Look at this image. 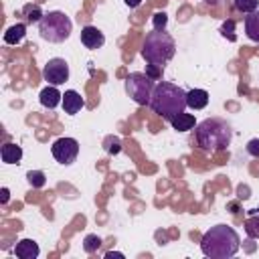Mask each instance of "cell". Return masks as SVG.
Returning <instances> with one entry per match:
<instances>
[{
    "mask_svg": "<svg viewBox=\"0 0 259 259\" xmlns=\"http://www.w3.org/2000/svg\"><path fill=\"white\" fill-rule=\"evenodd\" d=\"M241 247V239L237 231L229 225L210 227L200 239V251L210 259H227L233 257Z\"/></svg>",
    "mask_w": 259,
    "mask_h": 259,
    "instance_id": "cell-1",
    "label": "cell"
},
{
    "mask_svg": "<svg viewBox=\"0 0 259 259\" xmlns=\"http://www.w3.org/2000/svg\"><path fill=\"white\" fill-rule=\"evenodd\" d=\"M150 107L162 119L170 121L172 117H176L178 113H182L188 107L186 105V91L174 83L160 81V83H156V87L152 91Z\"/></svg>",
    "mask_w": 259,
    "mask_h": 259,
    "instance_id": "cell-2",
    "label": "cell"
},
{
    "mask_svg": "<svg viewBox=\"0 0 259 259\" xmlns=\"http://www.w3.org/2000/svg\"><path fill=\"white\" fill-rule=\"evenodd\" d=\"M196 144L204 152H223L231 146L233 130L227 123V119L221 117H206L200 123L194 125Z\"/></svg>",
    "mask_w": 259,
    "mask_h": 259,
    "instance_id": "cell-3",
    "label": "cell"
},
{
    "mask_svg": "<svg viewBox=\"0 0 259 259\" xmlns=\"http://www.w3.org/2000/svg\"><path fill=\"white\" fill-rule=\"evenodd\" d=\"M176 53V42L166 30H152L146 34V40L142 45V57L152 63L164 67Z\"/></svg>",
    "mask_w": 259,
    "mask_h": 259,
    "instance_id": "cell-4",
    "label": "cell"
},
{
    "mask_svg": "<svg viewBox=\"0 0 259 259\" xmlns=\"http://www.w3.org/2000/svg\"><path fill=\"white\" fill-rule=\"evenodd\" d=\"M71 30H73V22L61 10L47 12L40 18V22H38V32L49 42H63V40H67L69 34H71Z\"/></svg>",
    "mask_w": 259,
    "mask_h": 259,
    "instance_id": "cell-5",
    "label": "cell"
},
{
    "mask_svg": "<svg viewBox=\"0 0 259 259\" xmlns=\"http://www.w3.org/2000/svg\"><path fill=\"white\" fill-rule=\"evenodd\" d=\"M156 83L152 77H148L146 73H130L125 77V91L127 95L138 103V105H150V97L154 91Z\"/></svg>",
    "mask_w": 259,
    "mask_h": 259,
    "instance_id": "cell-6",
    "label": "cell"
},
{
    "mask_svg": "<svg viewBox=\"0 0 259 259\" xmlns=\"http://www.w3.org/2000/svg\"><path fill=\"white\" fill-rule=\"evenodd\" d=\"M51 152H53V156H55V160H57L59 164L69 166V164H73V162L77 160L79 142H77L75 138H59V140L53 142Z\"/></svg>",
    "mask_w": 259,
    "mask_h": 259,
    "instance_id": "cell-7",
    "label": "cell"
},
{
    "mask_svg": "<svg viewBox=\"0 0 259 259\" xmlns=\"http://www.w3.org/2000/svg\"><path fill=\"white\" fill-rule=\"evenodd\" d=\"M42 77L49 85H63L69 79V63L61 57L49 59L42 69Z\"/></svg>",
    "mask_w": 259,
    "mask_h": 259,
    "instance_id": "cell-8",
    "label": "cell"
},
{
    "mask_svg": "<svg viewBox=\"0 0 259 259\" xmlns=\"http://www.w3.org/2000/svg\"><path fill=\"white\" fill-rule=\"evenodd\" d=\"M81 42L87 47V49H91V51H95V49H101L103 47V42H105V36H103V32L97 28V26H85L83 30H81Z\"/></svg>",
    "mask_w": 259,
    "mask_h": 259,
    "instance_id": "cell-9",
    "label": "cell"
},
{
    "mask_svg": "<svg viewBox=\"0 0 259 259\" xmlns=\"http://www.w3.org/2000/svg\"><path fill=\"white\" fill-rule=\"evenodd\" d=\"M38 99H40V105H42V107L55 109L59 103H63V93L57 89V85H47V87L40 91Z\"/></svg>",
    "mask_w": 259,
    "mask_h": 259,
    "instance_id": "cell-10",
    "label": "cell"
},
{
    "mask_svg": "<svg viewBox=\"0 0 259 259\" xmlns=\"http://www.w3.org/2000/svg\"><path fill=\"white\" fill-rule=\"evenodd\" d=\"M83 105H85V99L75 89H69V91L63 93V109H65V113L75 115L77 111H81Z\"/></svg>",
    "mask_w": 259,
    "mask_h": 259,
    "instance_id": "cell-11",
    "label": "cell"
},
{
    "mask_svg": "<svg viewBox=\"0 0 259 259\" xmlns=\"http://www.w3.org/2000/svg\"><path fill=\"white\" fill-rule=\"evenodd\" d=\"M38 253H40V249H38L36 241H32V239H22L14 247V255L18 259H36Z\"/></svg>",
    "mask_w": 259,
    "mask_h": 259,
    "instance_id": "cell-12",
    "label": "cell"
},
{
    "mask_svg": "<svg viewBox=\"0 0 259 259\" xmlns=\"http://www.w3.org/2000/svg\"><path fill=\"white\" fill-rule=\"evenodd\" d=\"M186 105L190 109H202L208 105V91L204 89H190L186 91Z\"/></svg>",
    "mask_w": 259,
    "mask_h": 259,
    "instance_id": "cell-13",
    "label": "cell"
},
{
    "mask_svg": "<svg viewBox=\"0 0 259 259\" xmlns=\"http://www.w3.org/2000/svg\"><path fill=\"white\" fill-rule=\"evenodd\" d=\"M24 36H26V24L16 22V24L8 26V30L4 32V42L6 45H18V42H22Z\"/></svg>",
    "mask_w": 259,
    "mask_h": 259,
    "instance_id": "cell-14",
    "label": "cell"
},
{
    "mask_svg": "<svg viewBox=\"0 0 259 259\" xmlns=\"http://www.w3.org/2000/svg\"><path fill=\"white\" fill-rule=\"evenodd\" d=\"M0 156L4 164H18L22 160V148L16 144H4L0 148Z\"/></svg>",
    "mask_w": 259,
    "mask_h": 259,
    "instance_id": "cell-15",
    "label": "cell"
},
{
    "mask_svg": "<svg viewBox=\"0 0 259 259\" xmlns=\"http://www.w3.org/2000/svg\"><path fill=\"white\" fill-rule=\"evenodd\" d=\"M245 32L253 42H259V8L245 16Z\"/></svg>",
    "mask_w": 259,
    "mask_h": 259,
    "instance_id": "cell-16",
    "label": "cell"
},
{
    "mask_svg": "<svg viewBox=\"0 0 259 259\" xmlns=\"http://www.w3.org/2000/svg\"><path fill=\"white\" fill-rule=\"evenodd\" d=\"M170 123H172V127L176 130V132H188V130H192L194 125H196V121H194V115H190V113H178L176 117H172L170 119Z\"/></svg>",
    "mask_w": 259,
    "mask_h": 259,
    "instance_id": "cell-17",
    "label": "cell"
},
{
    "mask_svg": "<svg viewBox=\"0 0 259 259\" xmlns=\"http://www.w3.org/2000/svg\"><path fill=\"white\" fill-rule=\"evenodd\" d=\"M245 233H247V237H251V239H259V212L257 210H253V214L245 221Z\"/></svg>",
    "mask_w": 259,
    "mask_h": 259,
    "instance_id": "cell-18",
    "label": "cell"
},
{
    "mask_svg": "<svg viewBox=\"0 0 259 259\" xmlns=\"http://www.w3.org/2000/svg\"><path fill=\"white\" fill-rule=\"evenodd\" d=\"M26 180H28V184H30L32 188H42V186L47 184V176H45V172H40V170H28V172H26Z\"/></svg>",
    "mask_w": 259,
    "mask_h": 259,
    "instance_id": "cell-19",
    "label": "cell"
},
{
    "mask_svg": "<svg viewBox=\"0 0 259 259\" xmlns=\"http://www.w3.org/2000/svg\"><path fill=\"white\" fill-rule=\"evenodd\" d=\"M233 6L243 14H251L259 8V0H233Z\"/></svg>",
    "mask_w": 259,
    "mask_h": 259,
    "instance_id": "cell-20",
    "label": "cell"
},
{
    "mask_svg": "<svg viewBox=\"0 0 259 259\" xmlns=\"http://www.w3.org/2000/svg\"><path fill=\"white\" fill-rule=\"evenodd\" d=\"M22 12H24V16H26L28 22H40V18L45 16V14L40 12V6H36V4H26V6L22 8Z\"/></svg>",
    "mask_w": 259,
    "mask_h": 259,
    "instance_id": "cell-21",
    "label": "cell"
},
{
    "mask_svg": "<svg viewBox=\"0 0 259 259\" xmlns=\"http://www.w3.org/2000/svg\"><path fill=\"white\" fill-rule=\"evenodd\" d=\"M99 247H101V239L97 235H85V239H83V251L85 253H97Z\"/></svg>",
    "mask_w": 259,
    "mask_h": 259,
    "instance_id": "cell-22",
    "label": "cell"
},
{
    "mask_svg": "<svg viewBox=\"0 0 259 259\" xmlns=\"http://www.w3.org/2000/svg\"><path fill=\"white\" fill-rule=\"evenodd\" d=\"M152 24H154V30H164L166 24H168L166 12H156V14L152 16Z\"/></svg>",
    "mask_w": 259,
    "mask_h": 259,
    "instance_id": "cell-23",
    "label": "cell"
},
{
    "mask_svg": "<svg viewBox=\"0 0 259 259\" xmlns=\"http://www.w3.org/2000/svg\"><path fill=\"white\" fill-rule=\"evenodd\" d=\"M162 71H164V67H160V65H152V63H148V67H146V75L152 77L154 81H158V79L162 77Z\"/></svg>",
    "mask_w": 259,
    "mask_h": 259,
    "instance_id": "cell-24",
    "label": "cell"
},
{
    "mask_svg": "<svg viewBox=\"0 0 259 259\" xmlns=\"http://www.w3.org/2000/svg\"><path fill=\"white\" fill-rule=\"evenodd\" d=\"M233 30H235V22H233V20H227V22H223V26H221V32H223V36H227L229 40H235V34H233Z\"/></svg>",
    "mask_w": 259,
    "mask_h": 259,
    "instance_id": "cell-25",
    "label": "cell"
},
{
    "mask_svg": "<svg viewBox=\"0 0 259 259\" xmlns=\"http://www.w3.org/2000/svg\"><path fill=\"white\" fill-rule=\"evenodd\" d=\"M247 152H249L251 156L259 158V138H253V140L247 142Z\"/></svg>",
    "mask_w": 259,
    "mask_h": 259,
    "instance_id": "cell-26",
    "label": "cell"
},
{
    "mask_svg": "<svg viewBox=\"0 0 259 259\" xmlns=\"http://www.w3.org/2000/svg\"><path fill=\"white\" fill-rule=\"evenodd\" d=\"M107 144H109V146H107V152H109V154H117V152L121 150V142H119L117 138H109Z\"/></svg>",
    "mask_w": 259,
    "mask_h": 259,
    "instance_id": "cell-27",
    "label": "cell"
},
{
    "mask_svg": "<svg viewBox=\"0 0 259 259\" xmlns=\"http://www.w3.org/2000/svg\"><path fill=\"white\" fill-rule=\"evenodd\" d=\"M8 198H10V190H8V188H2V190H0V202L6 204Z\"/></svg>",
    "mask_w": 259,
    "mask_h": 259,
    "instance_id": "cell-28",
    "label": "cell"
},
{
    "mask_svg": "<svg viewBox=\"0 0 259 259\" xmlns=\"http://www.w3.org/2000/svg\"><path fill=\"white\" fill-rule=\"evenodd\" d=\"M123 2H125L130 8H138V6L142 4V0H123Z\"/></svg>",
    "mask_w": 259,
    "mask_h": 259,
    "instance_id": "cell-29",
    "label": "cell"
},
{
    "mask_svg": "<svg viewBox=\"0 0 259 259\" xmlns=\"http://www.w3.org/2000/svg\"><path fill=\"white\" fill-rule=\"evenodd\" d=\"M111 257H123V253H115V251H109V253H105V259H111Z\"/></svg>",
    "mask_w": 259,
    "mask_h": 259,
    "instance_id": "cell-30",
    "label": "cell"
},
{
    "mask_svg": "<svg viewBox=\"0 0 259 259\" xmlns=\"http://www.w3.org/2000/svg\"><path fill=\"white\" fill-rule=\"evenodd\" d=\"M204 2H206L208 6H221V4L225 2V0H204Z\"/></svg>",
    "mask_w": 259,
    "mask_h": 259,
    "instance_id": "cell-31",
    "label": "cell"
},
{
    "mask_svg": "<svg viewBox=\"0 0 259 259\" xmlns=\"http://www.w3.org/2000/svg\"><path fill=\"white\" fill-rule=\"evenodd\" d=\"M255 210H257V212H259V206H257V208H255Z\"/></svg>",
    "mask_w": 259,
    "mask_h": 259,
    "instance_id": "cell-32",
    "label": "cell"
}]
</instances>
